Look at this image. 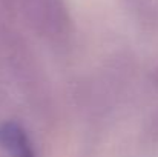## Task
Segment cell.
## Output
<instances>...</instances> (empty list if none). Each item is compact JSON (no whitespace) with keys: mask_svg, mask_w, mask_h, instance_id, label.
<instances>
[{"mask_svg":"<svg viewBox=\"0 0 158 157\" xmlns=\"http://www.w3.org/2000/svg\"><path fill=\"white\" fill-rule=\"evenodd\" d=\"M0 145L6 151H9L12 157H32L26 136L14 123H6L0 126Z\"/></svg>","mask_w":158,"mask_h":157,"instance_id":"6da1fadb","label":"cell"}]
</instances>
